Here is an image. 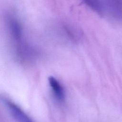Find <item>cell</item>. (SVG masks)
Listing matches in <instances>:
<instances>
[{"label":"cell","mask_w":122,"mask_h":122,"mask_svg":"<svg viewBox=\"0 0 122 122\" xmlns=\"http://www.w3.org/2000/svg\"><path fill=\"white\" fill-rule=\"evenodd\" d=\"M48 81L51 92L55 99L60 103H63L66 98L64 87L60 81L53 76H50Z\"/></svg>","instance_id":"cell-3"},{"label":"cell","mask_w":122,"mask_h":122,"mask_svg":"<svg viewBox=\"0 0 122 122\" xmlns=\"http://www.w3.org/2000/svg\"><path fill=\"white\" fill-rule=\"evenodd\" d=\"M2 102L10 115L17 122H34L17 104L9 99L3 97Z\"/></svg>","instance_id":"cell-2"},{"label":"cell","mask_w":122,"mask_h":122,"mask_svg":"<svg viewBox=\"0 0 122 122\" xmlns=\"http://www.w3.org/2000/svg\"><path fill=\"white\" fill-rule=\"evenodd\" d=\"M8 34L16 59L23 64L33 61L36 56L33 47L26 41L23 28L18 17L13 13H9L6 18Z\"/></svg>","instance_id":"cell-1"}]
</instances>
